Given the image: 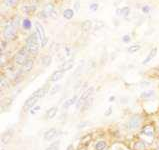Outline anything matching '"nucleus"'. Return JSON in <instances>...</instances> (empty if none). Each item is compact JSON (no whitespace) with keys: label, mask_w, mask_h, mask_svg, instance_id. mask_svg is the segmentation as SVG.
Segmentation results:
<instances>
[{"label":"nucleus","mask_w":159,"mask_h":150,"mask_svg":"<svg viewBox=\"0 0 159 150\" xmlns=\"http://www.w3.org/2000/svg\"><path fill=\"white\" fill-rule=\"evenodd\" d=\"M31 25H32V24H31V21L29 19H24L23 22H22V26H23V28L25 30L31 29Z\"/></svg>","instance_id":"72a5a7b5"},{"label":"nucleus","mask_w":159,"mask_h":150,"mask_svg":"<svg viewBox=\"0 0 159 150\" xmlns=\"http://www.w3.org/2000/svg\"><path fill=\"white\" fill-rule=\"evenodd\" d=\"M93 101H94V97H93V96L86 100L85 103L83 104V106L81 107V109H80V111H79V112H80V113H84V112H86L87 110H89L90 107H91V106L93 105Z\"/></svg>","instance_id":"4be33fe9"},{"label":"nucleus","mask_w":159,"mask_h":150,"mask_svg":"<svg viewBox=\"0 0 159 150\" xmlns=\"http://www.w3.org/2000/svg\"><path fill=\"white\" fill-rule=\"evenodd\" d=\"M13 100H14L13 97H6L1 100V113H4L9 110V108H10L13 103Z\"/></svg>","instance_id":"a211bd4d"},{"label":"nucleus","mask_w":159,"mask_h":150,"mask_svg":"<svg viewBox=\"0 0 159 150\" xmlns=\"http://www.w3.org/2000/svg\"><path fill=\"white\" fill-rule=\"evenodd\" d=\"M109 150H125L124 145L120 142H113L110 146H109Z\"/></svg>","instance_id":"bb28decb"},{"label":"nucleus","mask_w":159,"mask_h":150,"mask_svg":"<svg viewBox=\"0 0 159 150\" xmlns=\"http://www.w3.org/2000/svg\"><path fill=\"white\" fill-rule=\"evenodd\" d=\"M63 77H64V71H62L61 69L59 70H55L53 71L51 75L49 76V78L47 80V83H55V82H58V81H60Z\"/></svg>","instance_id":"9b49d317"},{"label":"nucleus","mask_w":159,"mask_h":150,"mask_svg":"<svg viewBox=\"0 0 159 150\" xmlns=\"http://www.w3.org/2000/svg\"><path fill=\"white\" fill-rule=\"evenodd\" d=\"M90 124H91V122L88 121V120H83V121H80L77 123L76 125V129H78V130H82L84 128H86L87 126H89Z\"/></svg>","instance_id":"c85d7f7f"},{"label":"nucleus","mask_w":159,"mask_h":150,"mask_svg":"<svg viewBox=\"0 0 159 150\" xmlns=\"http://www.w3.org/2000/svg\"><path fill=\"white\" fill-rule=\"evenodd\" d=\"M13 135H14V129L13 128H9L5 131V132H3L1 135L2 145H7L9 142H10L11 139L13 138Z\"/></svg>","instance_id":"4468645a"},{"label":"nucleus","mask_w":159,"mask_h":150,"mask_svg":"<svg viewBox=\"0 0 159 150\" xmlns=\"http://www.w3.org/2000/svg\"><path fill=\"white\" fill-rule=\"evenodd\" d=\"M35 32L37 34L38 38L40 40V46L41 47H45L47 45L48 42V39H47V36L46 33H45V30L43 28V26L39 23V22H36L35 23Z\"/></svg>","instance_id":"6e6552de"},{"label":"nucleus","mask_w":159,"mask_h":150,"mask_svg":"<svg viewBox=\"0 0 159 150\" xmlns=\"http://www.w3.org/2000/svg\"><path fill=\"white\" fill-rule=\"evenodd\" d=\"M82 82L81 81H77V83L74 85V87H73V90L76 92V91H78L79 89H81V87H82Z\"/></svg>","instance_id":"4c0bfd02"},{"label":"nucleus","mask_w":159,"mask_h":150,"mask_svg":"<svg viewBox=\"0 0 159 150\" xmlns=\"http://www.w3.org/2000/svg\"><path fill=\"white\" fill-rule=\"evenodd\" d=\"M6 46H7V41L6 40H1V48H0V51H1V54H3V52H4V50H5V48H6Z\"/></svg>","instance_id":"58836bf2"},{"label":"nucleus","mask_w":159,"mask_h":150,"mask_svg":"<svg viewBox=\"0 0 159 150\" xmlns=\"http://www.w3.org/2000/svg\"><path fill=\"white\" fill-rule=\"evenodd\" d=\"M41 99L38 95H36L34 92L30 95V96L27 98L24 103H23V106H22V110L23 112H29V110L32 107H34L35 105H37V103L39 102V100Z\"/></svg>","instance_id":"0eeeda50"},{"label":"nucleus","mask_w":159,"mask_h":150,"mask_svg":"<svg viewBox=\"0 0 159 150\" xmlns=\"http://www.w3.org/2000/svg\"><path fill=\"white\" fill-rule=\"evenodd\" d=\"M3 36H4V40L6 41H12L16 38V26L14 23L11 21H9L6 23L5 27H4L3 30Z\"/></svg>","instance_id":"423d86ee"},{"label":"nucleus","mask_w":159,"mask_h":150,"mask_svg":"<svg viewBox=\"0 0 159 150\" xmlns=\"http://www.w3.org/2000/svg\"><path fill=\"white\" fill-rule=\"evenodd\" d=\"M130 40H131V38H130V36H129V35H124L123 37H122V41H123L124 43H128V42H130Z\"/></svg>","instance_id":"ea45409f"},{"label":"nucleus","mask_w":159,"mask_h":150,"mask_svg":"<svg viewBox=\"0 0 159 150\" xmlns=\"http://www.w3.org/2000/svg\"><path fill=\"white\" fill-rule=\"evenodd\" d=\"M54 150H59V148H56V149H54Z\"/></svg>","instance_id":"8fccbe9b"},{"label":"nucleus","mask_w":159,"mask_h":150,"mask_svg":"<svg viewBox=\"0 0 159 150\" xmlns=\"http://www.w3.org/2000/svg\"><path fill=\"white\" fill-rule=\"evenodd\" d=\"M142 11H143L144 13H148L149 11H150V7H149L148 5H146V6H143V8H142Z\"/></svg>","instance_id":"a18cd8bd"},{"label":"nucleus","mask_w":159,"mask_h":150,"mask_svg":"<svg viewBox=\"0 0 159 150\" xmlns=\"http://www.w3.org/2000/svg\"><path fill=\"white\" fill-rule=\"evenodd\" d=\"M79 8H80V2H79V0H76V2L74 4V9H75V11L76 12H78L79 11Z\"/></svg>","instance_id":"37998d69"},{"label":"nucleus","mask_w":159,"mask_h":150,"mask_svg":"<svg viewBox=\"0 0 159 150\" xmlns=\"http://www.w3.org/2000/svg\"><path fill=\"white\" fill-rule=\"evenodd\" d=\"M61 86L60 84H55V85H53L50 87V90H49V93H48V96L49 97H53L54 95H56L59 91L61 90Z\"/></svg>","instance_id":"b1692460"},{"label":"nucleus","mask_w":159,"mask_h":150,"mask_svg":"<svg viewBox=\"0 0 159 150\" xmlns=\"http://www.w3.org/2000/svg\"><path fill=\"white\" fill-rule=\"evenodd\" d=\"M91 27H92V21L87 19L82 22V24H81V30L84 31V32H88L91 29Z\"/></svg>","instance_id":"393cba45"},{"label":"nucleus","mask_w":159,"mask_h":150,"mask_svg":"<svg viewBox=\"0 0 159 150\" xmlns=\"http://www.w3.org/2000/svg\"><path fill=\"white\" fill-rule=\"evenodd\" d=\"M98 9V4L97 3H92L91 5H90V10L91 11H96Z\"/></svg>","instance_id":"a19ab883"},{"label":"nucleus","mask_w":159,"mask_h":150,"mask_svg":"<svg viewBox=\"0 0 159 150\" xmlns=\"http://www.w3.org/2000/svg\"><path fill=\"white\" fill-rule=\"evenodd\" d=\"M54 10V6H53V4H47L46 6H45V8L43 9V11H42V14H44L43 17H46V16H49L51 14V13L53 12Z\"/></svg>","instance_id":"a878e982"},{"label":"nucleus","mask_w":159,"mask_h":150,"mask_svg":"<svg viewBox=\"0 0 159 150\" xmlns=\"http://www.w3.org/2000/svg\"><path fill=\"white\" fill-rule=\"evenodd\" d=\"M73 16H74V11L72 10V9H65V10L63 11V17H64L65 19L69 20Z\"/></svg>","instance_id":"7c9ffc66"},{"label":"nucleus","mask_w":159,"mask_h":150,"mask_svg":"<svg viewBox=\"0 0 159 150\" xmlns=\"http://www.w3.org/2000/svg\"><path fill=\"white\" fill-rule=\"evenodd\" d=\"M94 92H95V87H94V86H89V87L86 89L85 91H83L82 93H81L79 95V98H78V100H77L76 104L74 105L76 110L80 111V109H81V107L83 106V104L85 103V101L87 99H89L90 97H92Z\"/></svg>","instance_id":"20e7f679"},{"label":"nucleus","mask_w":159,"mask_h":150,"mask_svg":"<svg viewBox=\"0 0 159 150\" xmlns=\"http://www.w3.org/2000/svg\"><path fill=\"white\" fill-rule=\"evenodd\" d=\"M115 100H116V96H115V95H111V96L108 98V101L110 102V103L111 102H115Z\"/></svg>","instance_id":"49530a36"},{"label":"nucleus","mask_w":159,"mask_h":150,"mask_svg":"<svg viewBox=\"0 0 159 150\" xmlns=\"http://www.w3.org/2000/svg\"><path fill=\"white\" fill-rule=\"evenodd\" d=\"M58 136V130L55 127H52V128H49L44 132L43 134V140L46 142H50L52 140H54Z\"/></svg>","instance_id":"1a4fd4ad"},{"label":"nucleus","mask_w":159,"mask_h":150,"mask_svg":"<svg viewBox=\"0 0 159 150\" xmlns=\"http://www.w3.org/2000/svg\"><path fill=\"white\" fill-rule=\"evenodd\" d=\"M128 101H129V98L128 97H121L120 98V103L121 104H127L128 103Z\"/></svg>","instance_id":"79ce46f5"},{"label":"nucleus","mask_w":159,"mask_h":150,"mask_svg":"<svg viewBox=\"0 0 159 150\" xmlns=\"http://www.w3.org/2000/svg\"><path fill=\"white\" fill-rule=\"evenodd\" d=\"M33 66H34V59L33 58H29L23 65L21 66L20 68V72L23 75H26L31 72V70L33 69Z\"/></svg>","instance_id":"ddd939ff"},{"label":"nucleus","mask_w":159,"mask_h":150,"mask_svg":"<svg viewBox=\"0 0 159 150\" xmlns=\"http://www.w3.org/2000/svg\"><path fill=\"white\" fill-rule=\"evenodd\" d=\"M144 124V118L139 113H134V114L130 115L128 119L125 122L124 128L128 132H133V131H139L140 128Z\"/></svg>","instance_id":"f03ea898"},{"label":"nucleus","mask_w":159,"mask_h":150,"mask_svg":"<svg viewBox=\"0 0 159 150\" xmlns=\"http://www.w3.org/2000/svg\"><path fill=\"white\" fill-rule=\"evenodd\" d=\"M94 138V135L92 133H85L82 135L79 139V144L82 147H88V145L92 142V140Z\"/></svg>","instance_id":"2eb2a0df"},{"label":"nucleus","mask_w":159,"mask_h":150,"mask_svg":"<svg viewBox=\"0 0 159 150\" xmlns=\"http://www.w3.org/2000/svg\"><path fill=\"white\" fill-rule=\"evenodd\" d=\"M156 54H157V47H153L150 50V52L148 53V55L146 56V58H145L144 60L142 61V65H146V64H148L149 62H151L152 59L156 56Z\"/></svg>","instance_id":"412c9836"},{"label":"nucleus","mask_w":159,"mask_h":150,"mask_svg":"<svg viewBox=\"0 0 159 150\" xmlns=\"http://www.w3.org/2000/svg\"><path fill=\"white\" fill-rule=\"evenodd\" d=\"M156 96V91L153 89H148V90H144L139 95V98L144 101H147V100H151Z\"/></svg>","instance_id":"dca6fc26"},{"label":"nucleus","mask_w":159,"mask_h":150,"mask_svg":"<svg viewBox=\"0 0 159 150\" xmlns=\"http://www.w3.org/2000/svg\"><path fill=\"white\" fill-rule=\"evenodd\" d=\"M112 113H113V107L110 105V106L107 107L105 112H104V116H105V117H109V116H111Z\"/></svg>","instance_id":"c9c22d12"},{"label":"nucleus","mask_w":159,"mask_h":150,"mask_svg":"<svg viewBox=\"0 0 159 150\" xmlns=\"http://www.w3.org/2000/svg\"><path fill=\"white\" fill-rule=\"evenodd\" d=\"M9 87H10V81H9L7 75L2 73L1 76H0V89H1V93L3 92L4 89H8Z\"/></svg>","instance_id":"6ab92c4d"},{"label":"nucleus","mask_w":159,"mask_h":150,"mask_svg":"<svg viewBox=\"0 0 159 150\" xmlns=\"http://www.w3.org/2000/svg\"><path fill=\"white\" fill-rule=\"evenodd\" d=\"M59 145H60V140H55V141L52 142L45 150H54L56 148H59Z\"/></svg>","instance_id":"2f4dec72"},{"label":"nucleus","mask_w":159,"mask_h":150,"mask_svg":"<svg viewBox=\"0 0 159 150\" xmlns=\"http://www.w3.org/2000/svg\"><path fill=\"white\" fill-rule=\"evenodd\" d=\"M29 55H30V53L28 52V50L26 49L25 46H23L16 52L14 58H13V61H14V63L16 65L22 66L30 58Z\"/></svg>","instance_id":"39448f33"},{"label":"nucleus","mask_w":159,"mask_h":150,"mask_svg":"<svg viewBox=\"0 0 159 150\" xmlns=\"http://www.w3.org/2000/svg\"><path fill=\"white\" fill-rule=\"evenodd\" d=\"M58 113V106H51L49 109H47L46 112H45V118L47 120H51L53 118H55V116Z\"/></svg>","instance_id":"aec40b11"},{"label":"nucleus","mask_w":159,"mask_h":150,"mask_svg":"<svg viewBox=\"0 0 159 150\" xmlns=\"http://www.w3.org/2000/svg\"><path fill=\"white\" fill-rule=\"evenodd\" d=\"M42 65L44 67H48L51 65V62H52V56L51 55H45L42 58Z\"/></svg>","instance_id":"cd10ccee"},{"label":"nucleus","mask_w":159,"mask_h":150,"mask_svg":"<svg viewBox=\"0 0 159 150\" xmlns=\"http://www.w3.org/2000/svg\"><path fill=\"white\" fill-rule=\"evenodd\" d=\"M66 150H74V144H73V143H70V144L66 147Z\"/></svg>","instance_id":"de8ad7c7"},{"label":"nucleus","mask_w":159,"mask_h":150,"mask_svg":"<svg viewBox=\"0 0 159 150\" xmlns=\"http://www.w3.org/2000/svg\"><path fill=\"white\" fill-rule=\"evenodd\" d=\"M78 98H79V94H77V93H76V94H74L72 97H70V98H68V99L64 100V102H63V103H62V105H61L62 109H63V110H67V109H69L71 106L75 105L76 102H77V100H78Z\"/></svg>","instance_id":"f8f14e48"},{"label":"nucleus","mask_w":159,"mask_h":150,"mask_svg":"<svg viewBox=\"0 0 159 150\" xmlns=\"http://www.w3.org/2000/svg\"><path fill=\"white\" fill-rule=\"evenodd\" d=\"M155 146H156V149L157 150H159V132L157 133V135H156V138H155Z\"/></svg>","instance_id":"c03bdc74"},{"label":"nucleus","mask_w":159,"mask_h":150,"mask_svg":"<svg viewBox=\"0 0 159 150\" xmlns=\"http://www.w3.org/2000/svg\"><path fill=\"white\" fill-rule=\"evenodd\" d=\"M3 3L8 7H12L17 3V0H3Z\"/></svg>","instance_id":"f704fd0d"},{"label":"nucleus","mask_w":159,"mask_h":150,"mask_svg":"<svg viewBox=\"0 0 159 150\" xmlns=\"http://www.w3.org/2000/svg\"><path fill=\"white\" fill-rule=\"evenodd\" d=\"M39 43H40V40L38 38L37 34H36V32L31 33L28 36V38L26 39V42H25V47L28 50L30 55H33V56L37 55V53L39 51Z\"/></svg>","instance_id":"7ed1b4c3"},{"label":"nucleus","mask_w":159,"mask_h":150,"mask_svg":"<svg viewBox=\"0 0 159 150\" xmlns=\"http://www.w3.org/2000/svg\"><path fill=\"white\" fill-rule=\"evenodd\" d=\"M1 150H5V149H4V148H2V149H1Z\"/></svg>","instance_id":"3c124183"},{"label":"nucleus","mask_w":159,"mask_h":150,"mask_svg":"<svg viewBox=\"0 0 159 150\" xmlns=\"http://www.w3.org/2000/svg\"><path fill=\"white\" fill-rule=\"evenodd\" d=\"M140 49H141V46H140L139 44H134V45H131V46H129L128 48H127V52H128L129 54H133L135 52L139 51Z\"/></svg>","instance_id":"c756f323"},{"label":"nucleus","mask_w":159,"mask_h":150,"mask_svg":"<svg viewBox=\"0 0 159 150\" xmlns=\"http://www.w3.org/2000/svg\"><path fill=\"white\" fill-rule=\"evenodd\" d=\"M40 109H41V107H40V105H38V104H37V105H35L34 107L31 108L28 113L30 115H36L40 111Z\"/></svg>","instance_id":"473e14b6"},{"label":"nucleus","mask_w":159,"mask_h":150,"mask_svg":"<svg viewBox=\"0 0 159 150\" xmlns=\"http://www.w3.org/2000/svg\"><path fill=\"white\" fill-rule=\"evenodd\" d=\"M109 148V144L106 139H98L97 141H95L93 149L94 150H107Z\"/></svg>","instance_id":"f3484780"},{"label":"nucleus","mask_w":159,"mask_h":150,"mask_svg":"<svg viewBox=\"0 0 159 150\" xmlns=\"http://www.w3.org/2000/svg\"><path fill=\"white\" fill-rule=\"evenodd\" d=\"M128 13H129V7H123L122 9H120V15H128Z\"/></svg>","instance_id":"e433bc0d"},{"label":"nucleus","mask_w":159,"mask_h":150,"mask_svg":"<svg viewBox=\"0 0 159 150\" xmlns=\"http://www.w3.org/2000/svg\"><path fill=\"white\" fill-rule=\"evenodd\" d=\"M156 135H157V128L155 124L152 123V122H146V123H144L142 125V127L138 131L137 137L144 140L150 146L152 143L155 142Z\"/></svg>","instance_id":"f257e3e1"},{"label":"nucleus","mask_w":159,"mask_h":150,"mask_svg":"<svg viewBox=\"0 0 159 150\" xmlns=\"http://www.w3.org/2000/svg\"><path fill=\"white\" fill-rule=\"evenodd\" d=\"M149 145L141 138L136 137L132 142V150H148Z\"/></svg>","instance_id":"9d476101"},{"label":"nucleus","mask_w":159,"mask_h":150,"mask_svg":"<svg viewBox=\"0 0 159 150\" xmlns=\"http://www.w3.org/2000/svg\"><path fill=\"white\" fill-rule=\"evenodd\" d=\"M141 85L143 86V87H146V86L150 85V82H145V81H143V82H141Z\"/></svg>","instance_id":"09e8293b"},{"label":"nucleus","mask_w":159,"mask_h":150,"mask_svg":"<svg viewBox=\"0 0 159 150\" xmlns=\"http://www.w3.org/2000/svg\"><path fill=\"white\" fill-rule=\"evenodd\" d=\"M74 64H75V62H74L73 59H70V60H67V61H65V62L62 64V66H61V70H62V71H64V72L69 71V70H71V69H72V68H73Z\"/></svg>","instance_id":"5701e85b"}]
</instances>
